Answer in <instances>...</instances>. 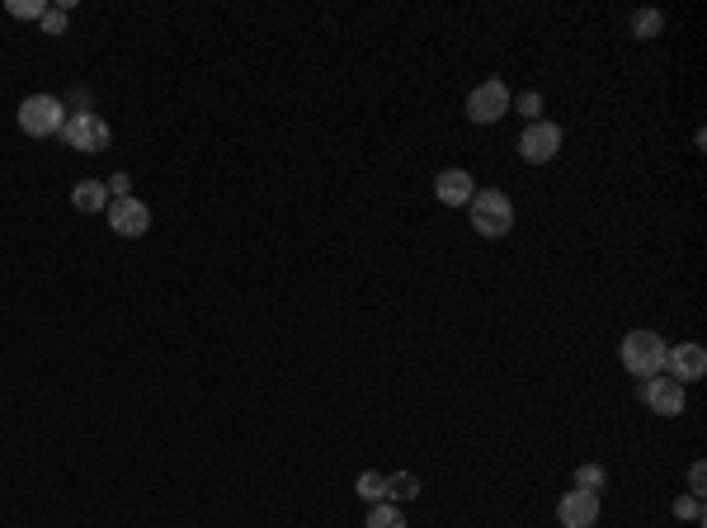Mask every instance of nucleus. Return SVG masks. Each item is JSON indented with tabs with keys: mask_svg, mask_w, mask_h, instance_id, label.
<instances>
[{
	"mask_svg": "<svg viewBox=\"0 0 707 528\" xmlns=\"http://www.w3.org/2000/svg\"><path fill=\"white\" fill-rule=\"evenodd\" d=\"M538 109H543V95H519V114H538Z\"/></svg>",
	"mask_w": 707,
	"mask_h": 528,
	"instance_id": "4be33fe9",
	"label": "nucleus"
},
{
	"mask_svg": "<svg viewBox=\"0 0 707 528\" xmlns=\"http://www.w3.org/2000/svg\"><path fill=\"white\" fill-rule=\"evenodd\" d=\"M642 396L656 415H684V401H689V396H684V382H675V378H646Z\"/></svg>",
	"mask_w": 707,
	"mask_h": 528,
	"instance_id": "1a4fd4ad",
	"label": "nucleus"
},
{
	"mask_svg": "<svg viewBox=\"0 0 707 528\" xmlns=\"http://www.w3.org/2000/svg\"><path fill=\"white\" fill-rule=\"evenodd\" d=\"M467 213H472V231H477V236H491V241H500V236L514 227V203L500 194V189H477L472 203H467Z\"/></svg>",
	"mask_w": 707,
	"mask_h": 528,
	"instance_id": "f257e3e1",
	"label": "nucleus"
},
{
	"mask_svg": "<svg viewBox=\"0 0 707 528\" xmlns=\"http://www.w3.org/2000/svg\"><path fill=\"white\" fill-rule=\"evenodd\" d=\"M557 519H561V528H594V519H599V495L566 491L557 505Z\"/></svg>",
	"mask_w": 707,
	"mask_h": 528,
	"instance_id": "6e6552de",
	"label": "nucleus"
},
{
	"mask_svg": "<svg viewBox=\"0 0 707 528\" xmlns=\"http://www.w3.org/2000/svg\"><path fill=\"white\" fill-rule=\"evenodd\" d=\"M387 495H396V500H415V495H420V477L396 472V477H387Z\"/></svg>",
	"mask_w": 707,
	"mask_h": 528,
	"instance_id": "2eb2a0df",
	"label": "nucleus"
},
{
	"mask_svg": "<svg viewBox=\"0 0 707 528\" xmlns=\"http://www.w3.org/2000/svg\"><path fill=\"white\" fill-rule=\"evenodd\" d=\"M557 151H561V128H557V123L533 118V123L524 128V137H519V156H524L528 165H547Z\"/></svg>",
	"mask_w": 707,
	"mask_h": 528,
	"instance_id": "423d86ee",
	"label": "nucleus"
},
{
	"mask_svg": "<svg viewBox=\"0 0 707 528\" xmlns=\"http://www.w3.org/2000/svg\"><path fill=\"white\" fill-rule=\"evenodd\" d=\"M19 128L29 137H62L66 128V109L57 95H29L19 104Z\"/></svg>",
	"mask_w": 707,
	"mask_h": 528,
	"instance_id": "7ed1b4c3",
	"label": "nucleus"
},
{
	"mask_svg": "<svg viewBox=\"0 0 707 528\" xmlns=\"http://www.w3.org/2000/svg\"><path fill=\"white\" fill-rule=\"evenodd\" d=\"M510 114V85L505 81H481L472 95H467V118L472 123H500V118Z\"/></svg>",
	"mask_w": 707,
	"mask_h": 528,
	"instance_id": "39448f33",
	"label": "nucleus"
},
{
	"mask_svg": "<svg viewBox=\"0 0 707 528\" xmlns=\"http://www.w3.org/2000/svg\"><path fill=\"white\" fill-rule=\"evenodd\" d=\"M665 368L675 382H698L707 373V349L703 345H679V349H665Z\"/></svg>",
	"mask_w": 707,
	"mask_h": 528,
	"instance_id": "9d476101",
	"label": "nucleus"
},
{
	"mask_svg": "<svg viewBox=\"0 0 707 528\" xmlns=\"http://www.w3.org/2000/svg\"><path fill=\"white\" fill-rule=\"evenodd\" d=\"M354 491H359L368 505H382V500H387V477H382V472H363Z\"/></svg>",
	"mask_w": 707,
	"mask_h": 528,
	"instance_id": "ddd939ff",
	"label": "nucleus"
},
{
	"mask_svg": "<svg viewBox=\"0 0 707 528\" xmlns=\"http://www.w3.org/2000/svg\"><path fill=\"white\" fill-rule=\"evenodd\" d=\"M5 10H10L15 19H43V15H48V5H43V0H10Z\"/></svg>",
	"mask_w": 707,
	"mask_h": 528,
	"instance_id": "a211bd4d",
	"label": "nucleus"
},
{
	"mask_svg": "<svg viewBox=\"0 0 707 528\" xmlns=\"http://www.w3.org/2000/svg\"><path fill=\"white\" fill-rule=\"evenodd\" d=\"M599 486H604V467L585 462V467L576 472V491H594V495H599Z\"/></svg>",
	"mask_w": 707,
	"mask_h": 528,
	"instance_id": "f3484780",
	"label": "nucleus"
},
{
	"mask_svg": "<svg viewBox=\"0 0 707 528\" xmlns=\"http://www.w3.org/2000/svg\"><path fill=\"white\" fill-rule=\"evenodd\" d=\"M109 227H114V236H147L151 231V208L142 203V198H128L118 194L114 203H109Z\"/></svg>",
	"mask_w": 707,
	"mask_h": 528,
	"instance_id": "0eeeda50",
	"label": "nucleus"
},
{
	"mask_svg": "<svg viewBox=\"0 0 707 528\" xmlns=\"http://www.w3.org/2000/svg\"><path fill=\"white\" fill-rule=\"evenodd\" d=\"M71 203H76V213H99V208H109V184L81 180L71 189Z\"/></svg>",
	"mask_w": 707,
	"mask_h": 528,
	"instance_id": "f8f14e48",
	"label": "nucleus"
},
{
	"mask_svg": "<svg viewBox=\"0 0 707 528\" xmlns=\"http://www.w3.org/2000/svg\"><path fill=\"white\" fill-rule=\"evenodd\" d=\"M434 194H439V203H448V208H462V203H472L477 184H472L467 170H444V175L434 180Z\"/></svg>",
	"mask_w": 707,
	"mask_h": 528,
	"instance_id": "9b49d317",
	"label": "nucleus"
},
{
	"mask_svg": "<svg viewBox=\"0 0 707 528\" xmlns=\"http://www.w3.org/2000/svg\"><path fill=\"white\" fill-rule=\"evenodd\" d=\"M623 368L632 378H656L665 368V340L656 330H632L623 340Z\"/></svg>",
	"mask_w": 707,
	"mask_h": 528,
	"instance_id": "f03ea898",
	"label": "nucleus"
},
{
	"mask_svg": "<svg viewBox=\"0 0 707 528\" xmlns=\"http://www.w3.org/2000/svg\"><path fill=\"white\" fill-rule=\"evenodd\" d=\"M660 29H665V19H660L656 10H637V15H632V33H637V38H656Z\"/></svg>",
	"mask_w": 707,
	"mask_h": 528,
	"instance_id": "dca6fc26",
	"label": "nucleus"
},
{
	"mask_svg": "<svg viewBox=\"0 0 707 528\" xmlns=\"http://www.w3.org/2000/svg\"><path fill=\"white\" fill-rule=\"evenodd\" d=\"M675 519H693V524H698V519H703V500H698V495H679Z\"/></svg>",
	"mask_w": 707,
	"mask_h": 528,
	"instance_id": "6ab92c4d",
	"label": "nucleus"
},
{
	"mask_svg": "<svg viewBox=\"0 0 707 528\" xmlns=\"http://www.w3.org/2000/svg\"><path fill=\"white\" fill-rule=\"evenodd\" d=\"M43 29H48V33H62V29H66V10H48V15H43Z\"/></svg>",
	"mask_w": 707,
	"mask_h": 528,
	"instance_id": "412c9836",
	"label": "nucleus"
},
{
	"mask_svg": "<svg viewBox=\"0 0 707 528\" xmlns=\"http://www.w3.org/2000/svg\"><path fill=\"white\" fill-rule=\"evenodd\" d=\"M703 486H707V467H703V462H693V472H689V495H698V500H703Z\"/></svg>",
	"mask_w": 707,
	"mask_h": 528,
	"instance_id": "aec40b11",
	"label": "nucleus"
},
{
	"mask_svg": "<svg viewBox=\"0 0 707 528\" xmlns=\"http://www.w3.org/2000/svg\"><path fill=\"white\" fill-rule=\"evenodd\" d=\"M62 142L71 151H81V156H95V151L109 147V123L99 114H66Z\"/></svg>",
	"mask_w": 707,
	"mask_h": 528,
	"instance_id": "20e7f679",
	"label": "nucleus"
},
{
	"mask_svg": "<svg viewBox=\"0 0 707 528\" xmlns=\"http://www.w3.org/2000/svg\"><path fill=\"white\" fill-rule=\"evenodd\" d=\"M368 528H406V514L382 500V505H373V510H368Z\"/></svg>",
	"mask_w": 707,
	"mask_h": 528,
	"instance_id": "4468645a",
	"label": "nucleus"
}]
</instances>
